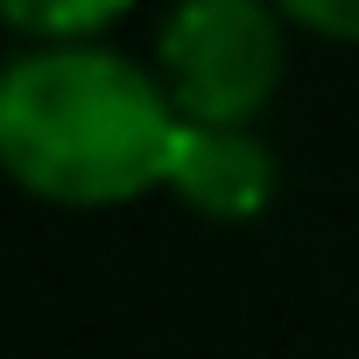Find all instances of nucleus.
<instances>
[{"label":"nucleus","mask_w":359,"mask_h":359,"mask_svg":"<svg viewBox=\"0 0 359 359\" xmlns=\"http://www.w3.org/2000/svg\"><path fill=\"white\" fill-rule=\"evenodd\" d=\"M184 113L113 43H22L0 71V162L57 212H120L169 184Z\"/></svg>","instance_id":"nucleus-1"},{"label":"nucleus","mask_w":359,"mask_h":359,"mask_svg":"<svg viewBox=\"0 0 359 359\" xmlns=\"http://www.w3.org/2000/svg\"><path fill=\"white\" fill-rule=\"evenodd\" d=\"M289 36L275 0H169L148 64L184 120L261 127L289 78Z\"/></svg>","instance_id":"nucleus-2"},{"label":"nucleus","mask_w":359,"mask_h":359,"mask_svg":"<svg viewBox=\"0 0 359 359\" xmlns=\"http://www.w3.org/2000/svg\"><path fill=\"white\" fill-rule=\"evenodd\" d=\"M162 191L184 205L191 219H205V226H254L275 205V191H282V155L268 148L261 127L184 120Z\"/></svg>","instance_id":"nucleus-3"},{"label":"nucleus","mask_w":359,"mask_h":359,"mask_svg":"<svg viewBox=\"0 0 359 359\" xmlns=\"http://www.w3.org/2000/svg\"><path fill=\"white\" fill-rule=\"evenodd\" d=\"M141 0H0V22L22 43H99Z\"/></svg>","instance_id":"nucleus-4"},{"label":"nucleus","mask_w":359,"mask_h":359,"mask_svg":"<svg viewBox=\"0 0 359 359\" xmlns=\"http://www.w3.org/2000/svg\"><path fill=\"white\" fill-rule=\"evenodd\" d=\"M275 8L289 15V29H303V36H317V43L359 50V0H275Z\"/></svg>","instance_id":"nucleus-5"}]
</instances>
